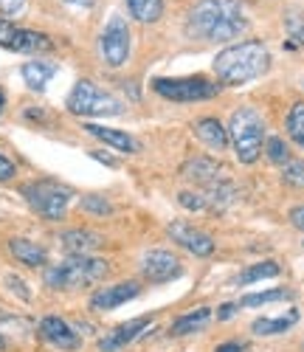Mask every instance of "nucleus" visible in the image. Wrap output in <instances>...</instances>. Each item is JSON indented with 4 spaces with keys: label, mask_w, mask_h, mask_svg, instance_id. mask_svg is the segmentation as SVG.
<instances>
[{
    "label": "nucleus",
    "mask_w": 304,
    "mask_h": 352,
    "mask_svg": "<svg viewBox=\"0 0 304 352\" xmlns=\"http://www.w3.org/2000/svg\"><path fill=\"white\" fill-rule=\"evenodd\" d=\"M14 175H17L14 161H12V158H6V155H0V181H12Z\"/></svg>",
    "instance_id": "nucleus-33"
},
{
    "label": "nucleus",
    "mask_w": 304,
    "mask_h": 352,
    "mask_svg": "<svg viewBox=\"0 0 304 352\" xmlns=\"http://www.w3.org/2000/svg\"><path fill=\"white\" fill-rule=\"evenodd\" d=\"M285 130H287V135H290L298 146H304V102H296V104L290 107L287 119H285Z\"/></svg>",
    "instance_id": "nucleus-26"
},
{
    "label": "nucleus",
    "mask_w": 304,
    "mask_h": 352,
    "mask_svg": "<svg viewBox=\"0 0 304 352\" xmlns=\"http://www.w3.org/2000/svg\"><path fill=\"white\" fill-rule=\"evenodd\" d=\"M215 352H242V344H237V341H228V344H220Z\"/></svg>",
    "instance_id": "nucleus-36"
},
{
    "label": "nucleus",
    "mask_w": 304,
    "mask_h": 352,
    "mask_svg": "<svg viewBox=\"0 0 304 352\" xmlns=\"http://www.w3.org/2000/svg\"><path fill=\"white\" fill-rule=\"evenodd\" d=\"M301 349H304V346H301Z\"/></svg>",
    "instance_id": "nucleus-43"
},
{
    "label": "nucleus",
    "mask_w": 304,
    "mask_h": 352,
    "mask_svg": "<svg viewBox=\"0 0 304 352\" xmlns=\"http://www.w3.org/2000/svg\"><path fill=\"white\" fill-rule=\"evenodd\" d=\"M6 285L17 293L20 299H32V290H28V287L23 285V279H20V276H12V274H9V276H6Z\"/></svg>",
    "instance_id": "nucleus-32"
},
{
    "label": "nucleus",
    "mask_w": 304,
    "mask_h": 352,
    "mask_svg": "<svg viewBox=\"0 0 304 352\" xmlns=\"http://www.w3.org/2000/svg\"><path fill=\"white\" fill-rule=\"evenodd\" d=\"M141 293V285L138 282H118V285H105L99 287L94 296H90V307L94 310H116L124 302L135 299Z\"/></svg>",
    "instance_id": "nucleus-13"
},
{
    "label": "nucleus",
    "mask_w": 304,
    "mask_h": 352,
    "mask_svg": "<svg viewBox=\"0 0 304 352\" xmlns=\"http://www.w3.org/2000/svg\"><path fill=\"white\" fill-rule=\"evenodd\" d=\"M226 166H220V164H215L211 158H195V161H189L186 166H184V175L189 181H195V184H203V186H211V184H217V181H223L226 178Z\"/></svg>",
    "instance_id": "nucleus-17"
},
{
    "label": "nucleus",
    "mask_w": 304,
    "mask_h": 352,
    "mask_svg": "<svg viewBox=\"0 0 304 352\" xmlns=\"http://www.w3.org/2000/svg\"><path fill=\"white\" fill-rule=\"evenodd\" d=\"M9 318H12L9 313H3V310H0V321H9Z\"/></svg>",
    "instance_id": "nucleus-40"
},
{
    "label": "nucleus",
    "mask_w": 304,
    "mask_h": 352,
    "mask_svg": "<svg viewBox=\"0 0 304 352\" xmlns=\"http://www.w3.org/2000/svg\"><path fill=\"white\" fill-rule=\"evenodd\" d=\"M195 135H197L206 146L217 150V153L228 146V130H226L217 119H211V116H206V119H200V122L195 124Z\"/></svg>",
    "instance_id": "nucleus-19"
},
{
    "label": "nucleus",
    "mask_w": 304,
    "mask_h": 352,
    "mask_svg": "<svg viewBox=\"0 0 304 352\" xmlns=\"http://www.w3.org/2000/svg\"><path fill=\"white\" fill-rule=\"evenodd\" d=\"M110 274L107 259L90 256V254H71L68 259L56 262V265H45L43 279L54 290H71V287H87L96 285Z\"/></svg>",
    "instance_id": "nucleus-3"
},
{
    "label": "nucleus",
    "mask_w": 304,
    "mask_h": 352,
    "mask_svg": "<svg viewBox=\"0 0 304 352\" xmlns=\"http://www.w3.org/2000/svg\"><path fill=\"white\" fill-rule=\"evenodd\" d=\"M184 274V265H180V259L169 251H149L144 254L141 259V276L152 285H164V282H172Z\"/></svg>",
    "instance_id": "nucleus-10"
},
{
    "label": "nucleus",
    "mask_w": 304,
    "mask_h": 352,
    "mask_svg": "<svg viewBox=\"0 0 304 352\" xmlns=\"http://www.w3.org/2000/svg\"><path fill=\"white\" fill-rule=\"evenodd\" d=\"M99 54L105 65L121 68L130 60V25L121 14H113L99 34Z\"/></svg>",
    "instance_id": "nucleus-8"
},
{
    "label": "nucleus",
    "mask_w": 304,
    "mask_h": 352,
    "mask_svg": "<svg viewBox=\"0 0 304 352\" xmlns=\"http://www.w3.org/2000/svg\"><path fill=\"white\" fill-rule=\"evenodd\" d=\"M3 102H6V96H3V91H0V107H3Z\"/></svg>",
    "instance_id": "nucleus-42"
},
{
    "label": "nucleus",
    "mask_w": 304,
    "mask_h": 352,
    "mask_svg": "<svg viewBox=\"0 0 304 352\" xmlns=\"http://www.w3.org/2000/svg\"><path fill=\"white\" fill-rule=\"evenodd\" d=\"M268 68H270V51L259 40H246V43L228 45L217 54V60H215L217 79L223 85H231V87L248 85V82L265 76Z\"/></svg>",
    "instance_id": "nucleus-2"
},
{
    "label": "nucleus",
    "mask_w": 304,
    "mask_h": 352,
    "mask_svg": "<svg viewBox=\"0 0 304 352\" xmlns=\"http://www.w3.org/2000/svg\"><path fill=\"white\" fill-rule=\"evenodd\" d=\"M226 130H228V141L234 144V153H237L239 164H254L262 155L265 122L257 110H251V107L234 110Z\"/></svg>",
    "instance_id": "nucleus-4"
},
{
    "label": "nucleus",
    "mask_w": 304,
    "mask_h": 352,
    "mask_svg": "<svg viewBox=\"0 0 304 352\" xmlns=\"http://www.w3.org/2000/svg\"><path fill=\"white\" fill-rule=\"evenodd\" d=\"M237 307H239V305H223V310L217 313V318H231V316L237 313Z\"/></svg>",
    "instance_id": "nucleus-38"
},
{
    "label": "nucleus",
    "mask_w": 304,
    "mask_h": 352,
    "mask_svg": "<svg viewBox=\"0 0 304 352\" xmlns=\"http://www.w3.org/2000/svg\"><path fill=\"white\" fill-rule=\"evenodd\" d=\"M273 276H279V265L273 259H265V262H257V265L246 268L239 274L237 285H254V282H262V279H273Z\"/></svg>",
    "instance_id": "nucleus-24"
},
{
    "label": "nucleus",
    "mask_w": 304,
    "mask_h": 352,
    "mask_svg": "<svg viewBox=\"0 0 304 352\" xmlns=\"http://www.w3.org/2000/svg\"><path fill=\"white\" fill-rule=\"evenodd\" d=\"M0 349H6V338L3 336H0Z\"/></svg>",
    "instance_id": "nucleus-41"
},
{
    "label": "nucleus",
    "mask_w": 304,
    "mask_h": 352,
    "mask_svg": "<svg viewBox=\"0 0 304 352\" xmlns=\"http://www.w3.org/2000/svg\"><path fill=\"white\" fill-rule=\"evenodd\" d=\"M85 133H90L94 138L105 141L107 146H113V150H118V153H127V155L141 150L138 141L124 130H113V127H102V124H85Z\"/></svg>",
    "instance_id": "nucleus-15"
},
{
    "label": "nucleus",
    "mask_w": 304,
    "mask_h": 352,
    "mask_svg": "<svg viewBox=\"0 0 304 352\" xmlns=\"http://www.w3.org/2000/svg\"><path fill=\"white\" fill-rule=\"evenodd\" d=\"M138 23H158L164 14V0H124Z\"/></svg>",
    "instance_id": "nucleus-23"
},
{
    "label": "nucleus",
    "mask_w": 304,
    "mask_h": 352,
    "mask_svg": "<svg viewBox=\"0 0 304 352\" xmlns=\"http://www.w3.org/2000/svg\"><path fill=\"white\" fill-rule=\"evenodd\" d=\"M169 237L180 248H186L189 254H195V256H208L211 251H215V240H211L206 231H200V228H195L189 223H180V220L169 226Z\"/></svg>",
    "instance_id": "nucleus-12"
},
{
    "label": "nucleus",
    "mask_w": 304,
    "mask_h": 352,
    "mask_svg": "<svg viewBox=\"0 0 304 352\" xmlns=\"http://www.w3.org/2000/svg\"><path fill=\"white\" fill-rule=\"evenodd\" d=\"M211 321V307H197L186 316H180L175 318V324H172V336H189V333H197L203 330L206 324Z\"/></svg>",
    "instance_id": "nucleus-21"
},
{
    "label": "nucleus",
    "mask_w": 304,
    "mask_h": 352,
    "mask_svg": "<svg viewBox=\"0 0 304 352\" xmlns=\"http://www.w3.org/2000/svg\"><path fill=\"white\" fill-rule=\"evenodd\" d=\"M9 251H12V256L17 262H23V265H28V268H45V262H48L45 248H40L37 243L25 240V237H12L9 240Z\"/></svg>",
    "instance_id": "nucleus-18"
},
{
    "label": "nucleus",
    "mask_w": 304,
    "mask_h": 352,
    "mask_svg": "<svg viewBox=\"0 0 304 352\" xmlns=\"http://www.w3.org/2000/svg\"><path fill=\"white\" fill-rule=\"evenodd\" d=\"M287 28H290V34H293L298 43H304V23H301L298 17H290V20H287Z\"/></svg>",
    "instance_id": "nucleus-34"
},
{
    "label": "nucleus",
    "mask_w": 304,
    "mask_h": 352,
    "mask_svg": "<svg viewBox=\"0 0 304 352\" xmlns=\"http://www.w3.org/2000/svg\"><path fill=\"white\" fill-rule=\"evenodd\" d=\"M20 195L28 203V209L37 212L43 220H63L68 206H71V200H74L71 186L59 184V181H48V178L25 184L20 189Z\"/></svg>",
    "instance_id": "nucleus-5"
},
{
    "label": "nucleus",
    "mask_w": 304,
    "mask_h": 352,
    "mask_svg": "<svg viewBox=\"0 0 304 352\" xmlns=\"http://www.w3.org/2000/svg\"><path fill=\"white\" fill-rule=\"evenodd\" d=\"M290 223H293L298 231H304V206H296V209H290Z\"/></svg>",
    "instance_id": "nucleus-35"
},
{
    "label": "nucleus",
    "mask_w": 304,
    "mask_h": 352,
    "mask_svg": "<svg viewBox=\"0 0 304 352\" xmlns=\"http://www.w3.org/2000/svg\"><path fill=\"white\" fill-rule=\"evenodd\" d=\"M40 336H43L51 346L65 349V352H74V349L82 346L79 333L68 324L65 318H59V316H45V318L40 321Z\"/></svg>",
    "instance_id": "nucleus-11"
},
{
    "label": "nucleus",
    "mask_w": 304,
    "mask_h": 352,
    "mask_svg": "<svg viewBox=\"0 0 304 352\" xmlns=\"http://www.w3.org/2000/svg\"><path fill=\"white\" fill-rule=\"evenodd\" d=\"M265 153H268V158H270L273 164H287V161H290L287 144H285L279 135H270V138L265 141Z\"/></svg>",
    "instance_id": "nucleus-28"
},
{
    "label": "nucleus",
    "mask_w": 304,
    "mask_h": 352,
    "mask_svg": "<svg viewBox=\"0 0 304 352\" xmlns=\"http://www.w3.org/2000/svg\"><path fill=\"white\" fill-rule=\"evenodd\" d=\"M20 74H23V79H25V85L32 87V91H45V85L51 82V76L56 74V65L54 63H45V60H32V63H25L23 68H20Z\"/></svg>",
    "instance_id": "nucleus-20"
},
{
    "label": "nucleus",
    "mask_w": 304,
    "mask_h": 352,
    "mask_svg": "<svg viewBox=\"0 0 304 352\" xmlns=\"http://www.w3.org/2000/svg\"><path fill=\"white\" fill-rule=\"evenodd\" d=\"M65 3L79 6V9H90V6H94V0H65Z\"/></svg>",
    "instance_id": "nucleus-39"
},
{
    "label": "nucleus",
    "mask_w": 304,
    "mask_h": 352,
    "mask_svg": "<svg viewBox=\"0 0 304 352\" xmlns=\"http://www.w3.org/2000/svg\"><path fill=\"white\" fill-rule=\"evenodd\" d=\"M0 48L14 51V54H45L54 48L51 37L32 28H20L9 20L0 17Z\"/></svg>",
    "instance_id": "nucleus-9"
},
{
    "label": "nucleus",
    "mask_w": 304,
    "mask_h": 352,
    "mask_svg": "<svg viewBox=\"0 0 304 352\" xmlns=\"http://www.w3.org/2000/svg\"><path fill=\"white\" fill-rule=\"evenodd\" d=\"M68 110L74 116H87V119H102V116H118L121 110H124V104H121L113 94L102 91V87L96 82L90 79H79L74 85V91L68 94Z\"/></svg>",
    "instance_id": "nucleus-6"
},
{
    "label": "nucleus",
    "mask_w": 304,
    "mask_h": 352,
    "mask_svg": "<svg viewBox=\"0 0 304 352\" xmlns=\"http://www.w3.org/2000/svg\"><path fill=\"white\" fill-rule=\"evenodd\" d=\"M59 243H63V248L68 254H90V251H96L105 240H102V234L90 231V228H68L63 237H59Z\"/></svg>",
    "instance_id": "nucleus-16"
},
{
    "label": "nucleus",
    "mask_w": 304,
    "mask_h": 352,
    "mask_svg": "<svg viewBox=\"0 0 304 352\" xmlns=\"http://www.w3.org/2000/svg\"><path fill=\"white\" fill-rule=\"evenodd\" d=\"M82 212L96 214V217H107V214H113V203L105 200L102 195H85L82 197Z\"/></svg>",
    "instance_id": "nucleus-27"
},
{
    "label": "nucleus",
    "mask_w": 304,
    "mask_h": 352,
    "mask_svg": "<svg viewBox=\"0 0 304 352\" xmlns=\"http://www.w3.org/2000/svg\"><path fill=\"white\" fill-rule=\"evenodd\" d=\"M152 91L158 96L177 102V104H189V102H203V99H215L220 94V82H208L206 76H180V79H166L158 76L152 82Z\"/></svg>",
    "instance_id": "nucleus-7"
},
{
    "label": "nucleus",
    "mask_w": 304,
    "mask_h": 352,
    "mask_svg": "<svg viewBox=\"0 0 304 352\" xmlns=\"http://www.w3.org/2000/svg\"><path fill=\"white\" fill-rule=\"evenodd\" d=\"M293 293L285 290V287H276V290H262V293H248V296L239 299V307H262V305H270V302H285L290 299Z\"/></svg>",
    "instance_id": "nucleus-25"
},
{
    "label": "nucleus",
    "mask_w": 304,
    "mask_h": 352,
    "mask_svg": "<svg viewBox=\"0 0 304 352\" xmlns=\"http://www.w3.org/2000/svg\"><path fill=\"white\" fill-rule=\"evenodd\" d=\"M90 155H94L96 161H102V164H107V166H116V158L107 155V153H90Z\"/></svg>",
    "instance_id": "nucleus-37"
},
{
    "label": "nucleus",
    "mask_w": 304,
    "mask_h": 352,
    "mask_svg": "<svg viewBox=\"0 0 304 352\" xmlns=\"http://www.w3.org/2000/svg\"><path fill=\"white\" fill-rule=\"evenodd\" d=\"M28 0H0V14L6 17H17L23 9H25Z\"/></svg>",
    "instance_id": "nucleus-31"
},
{
    "label": "nucleus",
    "mask_w": 304,
    "mask_h": 352,
    "mask_svg": "<svg viewBox=\"0 0 304 352\" xmlns=\"http://www.w3.org/2000/svg\"><path fill=\"white\" fill-rule=\"evenodd\" d=\"M296 321H298V310H290L287 316H276V318H257L251 330H254V336H279V333L290 330Z\"/></svg>",
    "instance_id": "nucleus-22"
},
{
    "label": "nucleus",
    "mask_w": 304,
    "mask_h": 352,
    "mask_svg": "<svg viewBox=\"0 0 304 352\" xmlns=\"http://www.w3.org/2000/svg\"><path fill=\"white\" fill-rule=\"evenodd\" d=\"M186 34L203 43H228L248 28L242 0H200L186 14Z\"/></svg>",
    "instance_id": "nucleus-1"
},
{
    "label": "nucleus",
    "mask_w": 304,
    "mask_h": 352,
    "mask_svg": "<svg viewBox=\"0 0 304 352\" xmlns=\"http://www.w3.org/2000/svg\"><path fill=\"white\" fill-rule=\"evenodd\" d=\"M180 206H186V209H192V212H200V209H206V197L200 195V192H180Z\"/></svg>",
    "instance_id": "nucleus-30"
},
{
    "label": "nucleus",
    "mask_w": 304,
    "mask_h": 352,
    "mask_svg": "<svg viewBox=\"0 0 304 352\" xmlns=\"http://www.w3.org/2000/svg\"><path fill=\"white\" fill-rule=\"evenodd\" d=\"M149 324H152V316L130 318V321H124V324H118L116 330H110V333L99 341V349H102V352H118V349H124V346L133 344Z\"/></svg>",
    "instance_id": "nucleus-14"
},
{
    "label": "nucleus",
    "mask_w": 304,
    "mask_h": 352,
    "mask_svg": "<svg viewBox=\"0 0 304 352\" xmlns=\"http://www.w3.org/2000/svg\"><path fill=\"white\" fill-rule=\"evenodd\" d=\"M282 178H285V184H290V186H304V161H287Z\"/></svg>",
    "instance_id": "nucleus-29"
}]
</instances>
